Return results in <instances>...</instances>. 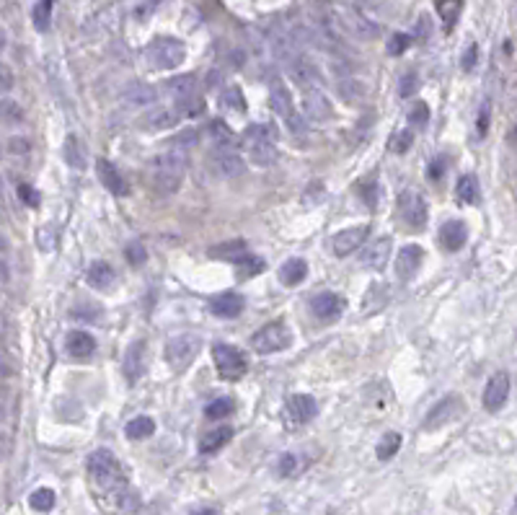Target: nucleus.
Returning a JSON list of instances; mask_svg holds the SVG:
<instances>
[{
    "instance_id": "nucleus-1",
    "label": "nucleus",
    "mask_w": 517,
    "mask_h": 515,
    "mask_svg": "<svg viewBox=\"0 0 517 515\" xmlns=\"http://www.w3.org/2000/svg\"><path fill=\"white\" fill-rule=\"evenodd\" d=\"M187 174V151L168 145L163 153L150 158V182L161 195H173Z\"/></svg>"
},
{
    "instance_id": "nucleus-2",
    "label": "nucleus",
    "mask_w": 517,
    "mask_h": 515,
    "mask_svg": "<svg viewBox=\"0 0 517 515\" xmlns=\"http://www.w3.org/2000/svg\"><path fill=\"white\" fill-rule=\"evenodd\" d=\"M88 474H91V482L96 485V490H101L109 497H124V492H127L124 469L117 461V456L112 451H106V448L93 451L88 456Z\"/></svg>"
},
{
    "instance_id": "nucleus-3",
    "label": "nucleus",
    "mask_w": 517,
    "mask_h": 515,
    "mask_svg": "<svg viewBox=\"0 0 517 515\" xmlns=\"http://www.w3.org/2000/svg\"><path fill=\"white\" fill-rule=\"evenodd\" d=\"M199 349H202V340L197 334H176V337L165 342L163 357L165 363L171 365L173 373H184L197 360Z\"/></svg>"
},
{
    "instance_id": "nucleus-4",
    "label": "nucleus",
    "mask_w": 517,
    "mask_h": 515,
    "mask_svg": "<svg viewBox=\"0 0 517 515\" xmlns=\"http://www.w3.org/2000/svg\"><path fill=\"white\" fill-rule=\"evenodd\" d=\"M145 57H148V62L156 70H173L184 62L187 47H184V42H179V39L173 37H158L148 45Z\"/></svg>"
},
{
    "instance_id": "nucleus-5",
    "label": "nucleus",
    "mask_w": 517,
    "mask_h": 515,
    "mask_svg": "<svg viewBox=\"0 0 517 515\" xmlns=\"http://www.w3.org/2000/svg\"><path fill=\"white\" fill-rule=\"evenodd\" d=\"M290 345H293V332H290L282 321H272V324L262 326V329L251 337V347H254L259 355H274V352L287 349Z\"/></svg>"
},
{
    "instance_id": "nucleus-6",
    "label": "nucleus",
    "mask_w": 517,
    "mask_h": 515,
    "mask_svg": "<svg viewBox=\"0 0 517 515\" xmlns=\"http://www.w3.org/2000/svg\"><path fill=\"white\" fill-rule=\"evenodd\" d=\"M212 360H215V368H218L220 378H225V381H238L240 376L248 371L246 355H243L238 347L225 345V342H218V345L212 347Z\"/></svg>"
},
{
    "instance_id": "nucleus-7",
    "label": "nucleus",
    "mask_w": 517,
    "mask_h": 515,
    "mask_svg": "<svg viewBox=\"0 0 517 515\" xmlns=\"http://www.w3.org/2000/svg\"><path fill=\"white\" fill-rule=\"evenodd\" d=\"M269 106L272 112L277 114V117H282L287 125V129L290 132H295V135H303L306 132V117H300L298 112H295L293 106V99H290V93H287V88L282 83H274L269 91Z\"/></svg>"
},
{
    "instance_id": "nucleus-8",
    "label": "nucleus",
    "mask_w": 517,
    "mask_h": 515,
    "mask_svg": "<svg viewBox=\"0 0 517 515\" xmlns=\"http://www.w3.org/2000/svg\"><path fill=\"white\" fill-rule=\"evenodd\" d=\"M398 215L404 220V226L412 228V231H424L427 228V202H424V197H422L419 192H412V190L401 192V197H398Z\"/></svg>"
},
{
    "instance_id": "nucleus-9",
    "label": "nucleus",
    "mask_w": 517,
    "mask_h": 515,
    "mask_svg": "<svg viewBox=\"0 0 517 515\" xmlns=\"http://www.w3.org/2000/svg\"><path fill=\"white\" fill-rule=\"evenodd\" d=\"M460 415H463V399L458 394L443 396V399L429 410V415L424 417V430H440V427H445L448 422L458 419Z\"/></svg>"
},
{
    "instance_id": "nucleus-10",
    "label": "nucleus",
    "mask_w": 517,
    "mask_h": 515,
    "mask_svg": "<svg viewBox=\"0 0 517 515\" xmlns=\"http://www.w3.org/2000/svg\"><path fill=\"white\" fill-rule=\"evenodd\" d=\"M318 415V404H315L313 396L308 394H293L285 404V424L290 430L295 427H303L306 422H310L313 417Z\"/></svg>"
},
{
    "instance_id": "nucleus-11",
    "label": "nucleus",
    "mask_w": 517,
    "mask_h": 515,
    "mask_svg": "<svg viewBox=\"0 0 517 515\" xmlns=\"http://www.w3.org/2000/svg\"><path fill=\"white\" fill-rule=\"evenodd\" d=\"M422 262H424V249H422L419 243H406V246H401L396 254V262H393L398 280L401 282L414 280L417 272H419Z\"/></svg>"
},
{
    "instance_id": "nucleus-12",
    "label": "nucleus",
    "mask_w": 517,
    "mask_h": 515,
    "mask_svg": "<svg viewBox=\"0 0 517 515\" xmlns=\"http://www.w3.org/2000/svg\"><path fill=\"white\" fill-rule=\"evenodd\" d=\"M287 73L303 88H321L323 83V76L321 70H318V65L310 62L308 57H303V54H295L293 60L287 62Z\"/></svg>"
},
{
    "instance_id": "nucleus-13",
    "label": "nucleus",
    "mask_w": 517,
    "mask_h": 515,
    "mask_svg": "<svg viewBox=\"0 0 517 515\" xmlns=\"http://www.w3.org/2000/svg\"><path fill=\"white\" fill-rule=\"evenodd\" d=\"M161 91H163L165 96H171L173 101H179V104H184V101H194L197 93H199V78H197L194 73L173 76L161 83Z\"/></svg>"
},
{
    "instance_id": "nucleus-14",
    "label": "nucleus",
    "mask_w": 517,
    "mask_h": 515,
    "mask_svg": "<svg viewBox=\"0 0 517 515\" xmlns=\"http://www.w3.org/2000/svg\"><path fill=\"white\" fill-rule=\"evenodd\" d=\"M368 236H370V226L344 228V231H339V233L331 238V251H334L337 257H349L352 251H357L362 243L368 241Z\"/></svg>"
},
{
    "instance_id": "nucleus-15",
    "label": "nucleus",
    "mask_w": 517,
    "mask_h": 515,
    "mask_svg": "<svg viewBox=\"0 0 517 515\" xmlns=\"http://www.w3.org/2000/svg\"><path fill=\"white\" fill-rule=\"evenodd\" d=\"M181 117L179 106H156V109H148L143 114V120L137 122L140 129H148V132H163V129L173 127Z\"/></svg>"
},
{
    "instance_id": "nucleus-16",
    "label": "nucleus",
    "mask_w": 517,
    "mask_h": 515,
    "mask_svg": "<svg viewBox=\"0 0 517 515\" xmlns=\"http://www.w3.org/2000/svg\"><path fill=\"white\" fill-rule=\"evenodd\" d=\"M303 117L310 122H329L334 117V106L321 88H306L303 96Z\"/></svg>"
},
{
    "instance_id": "nucleus-17",
    "label": "nucleus",
    "mask_w": 517,
    "mask_h": 515,
    "mask_svg": "<svg viewBox=\"0 0 517 515\" xmlns=\"http://www.w3.org/2000/svg\"><path fill=\"white\" fill-rule=\"evenodd\" d=\"M310 313H313L318 321H337L342 313H344V298L339 293H331V290H323L310 301Z\"/></svg>"
},
{
    "instance_id": "nucleus-18",
    "label": "nucleus",
    "mask_w": 517,
    "mask_h": 515,
    "mask_svg": "<svg viewBox=\"0 0 517 515\" xmlns=\"http://www.w3.org/2000/svg\"><path fill=\"white\" fill-rule=\"evenodd\" d=\"M243 145H246L248 161L254 166H274L279 158L277 143L274 140H264V137H243Z\"/></svg>"
},
{
    "instance_id": "nucleus-19",
    "label": "nucleus",
    "mask_w": 517,
    "mask_h": 515,
    "mask_svg": "<svg viewBox=\"0 0 517 515\" xmlns=\"http://www.w3.org/2000/svg\"><path fill=\"white\" fill-rule=\"evenodd\" d=\"M507 396H510V376L504 371H499L489 378L487 388H484V407H487L489 412L502 410L504 402H507Z\"/></svg>"
},
{
    "instance_id": "nucleus-20",
    "label": "nucleus",
    "mask_w": 517,
    "mask_h": 515,
    "mask_svg": "<svg viewBox=\"0 0 517 515\" xmlns=\"http://www.w3.org/2000/svg\"><path fill=\"white\" fill-rule=\"evenodd\" d=\"M96 174H98V179H101V184H104L106 190L112 192V195H117V197H124V195L129 192L127 179L117 171V166H114L109 158L96 161Z\"/></svg>"
},
{
    "instance_id": "nucleus-21",
    "label": "nucleus",
    "mask_w": 517,
    "mask_h": 515,
    "mask_svg": "<svg viewBox=\"0 0 517 515\" xmlns=\"http://www.w3.org/2000/svg\"><path fill=\"white\" fill-rule=\"evenodd\" d=\"M390 262V238L388 236H381L370 241V246L362 251V265L368 270H375V272H383Z\"/></svg>"
},
{
    "instance_id": "nucleus-22",
    "label": "nucleus",
    "mask_w": 517,
    "mask_h": 515,
    "mask_svg": "<svg viewBox=\"0 0 517 515\" xmlns=\"http://www.w3.org/2000/svg\"><path fill=\"white\" fill-rule=\"evenodd\" d=\"M122 371H124V378L129 383H137L140 376L145 373V342L135 340L124 352V360H122Z\"/></svg>"
},
{
    "instance_id": "nucleus-23",
    "label": "nucleus",
    "mask_w": 517,
    "mask_h": 515,
    "mask_svg": "<svg viewBox=\"0 0 517 515\" xmlns=\"http://www.w3.org/2000/svg\"><path fill=\"white\" fill-rule=\"evenodd\" d=\"M468 241V228H465L463 220H448L440 228V243H443L445 251H460Z\"/></svg>"
},
{
    "instance_id": "nucleus-24",
    "label": "nucleus",
    "mask_w": 517,
    "mask_h": 515,
    "mask_svg": "<svg viewBox=\"0 0 517 515\" xmlns=\"http://www.w3.org/2000/svg\"><path fill=\"white\" fill-rule=\"evenodd\" d=\"M65 349H68V355H73L75 360H83V357L93 355L96 340L88 332H83V329H73L68 334V340H65Z\"/></svg>"
},
{
    "instance_id": "nucleus-25",
    "label": "nucleus",
    "mask_w": 517,
    "mask_h": 515,
    "mask_svg": "<svg viewBox=\"0 0 517 515\" xmlns=\"http://www.w3.org/2000/svg\"><path fill=\"white\" fill-rule=\"evenodd\" d=\"M88 285L93 290H104V293H109V290L114 288V282H117V272H114V267L109 265V262H93V265L88 267Z\"/></svg>"
},
{
    "instance_id": "nucleus-26",
    "label": "nucleus",
    "mask_w": 517,
    "mask_h": 515,
    "mask_svg": "<svg viewBox=\"0 0 517 515\" xmlns=\"http://www.w3.org/2000/svg\"><path fill=\"white\" fill-rule=\"evenodd\" d=\"M210 311L220 318H236L243 311V298L238 293H220L210 301Z\"/></svg>"
},
{
    "instance_id": "nucleus-27",
    "label": "nucleus",
    "mask_w": 517,
    "mask_h": 515,
    "mask_svg": "<svg viewBox=\"0 0 517 515\" xmlns=\"http://www.w3.org/2000/svg\"><path fill=\"white\" fill-rule=\"evenodd\" d=\"M207 254L215 259H223V262H238V259H243L248 254V243L243 241V238H233V241H223L218 243V246H210L207 249Z\"/></svg>"
},
{
    "instance_id": "nucleus-28",
    "label": "nucleus",
    "mask_w": 517,
    "mask_h": 515,
    "mask_svg": "<svg viewBox=\"0 0 517 515\" xmlns=\"http://www.w3.org/2000/svg\"><path fill=\"white\" fill-rule=\"evenodd\" d=\"M215 168L223 179H233L243 174V161L236 151H215Z\"/></svg>"
},
{
    "instance_id": "nucleus-29",
    "label": "nucleus",
    "mask_w": 517,
    "mask_h": 515,
    "mask_svg": "<svg viewBox=\"0 0 517 515\" xmlns=\"http://www.w3.org/2000/svg\"><path fill=\"white\" fill-rule=\"evenodd\" d=\"M210 140H212V148H215V151H236V145H238V140L233 135V129L220 120H215L210 125Z\"/></svg>"
},
{
    "instance_id": "nucleus-30",
    "label": "nucleus",
    "mask_w": 517,
    "mask_h": 515,
    "mask_svg": "<svg viewBox=\"0 0 517 515\" xmlns=\"http://www.w3.org/2000/svg\"><path fill=\"white\" fill-rule=\"evenodd\" d=\"M342 18H344L347 29L352 31L354 37H360V39L378 37V26H375L373 21H368V18H365L362 13H357V11H347Z\"/></svg>"
},
{
    "instance_id": "nucleus-31",
    "label": "nucleus",
    "mask_w": 517,
    "mask_h": 515,
    "mask_svg": "<svg viewBox=\"0 0 517 515\" xmlns=\"http://www.w3.org/2000/svg\"><path fill=\"white\" fill-rule=\"evenodd\" d=\"M231 438H233V427H228V424L212 427V430L199 440V453H215V451H220Z\"/></svg>"
},
{
    "instance_id": "nucleus-32",
    "label": "nucleus",
    "mask_w": 517,
    "mask_h": 515,
    "mask_svg": "<svg viewBox=\"0 0 517 515\" xmlns=\"http://www.w3.org/2000/svg\"><path fill=\"white\" fill-rule=\"evenodd\" d=\"M306 277H308V265L300 257L287 259L285 265L279 267V280L285 282V285H290V288H293V285H300Z\"/></svg>"
},
{
    "instance_id": "nucleus-33",
    "label": "nucleus",
    "mask_w": 517,
    "mask_h": 515,
    "mask_svg": "<svg viewBox=\"0 0 517 515\" xmlns=\"http://www.w3.org/2000/svg\"><path fill=\"white\" fill-rule=\"evenodd\" d=\"M156 99H158V91L153 86H145V83L129 86L127 91H124V101L129 106H150L156 104Z\"/></svg>"
},
{
    "instance_id": "nucleus-34",
    "label": "nucleus",
    "mask_w": 517,
    "mask_h": 515,
    "mask_svg": "<svg viewBox=\"0 0 517 515\" xmlns=\"http://www.w3.org/2000/svg\"><path fill=\"white\" fill-rule=\"evenodd\" d=\"M455 195H458V199H460V202H465V205L479 202V195H481L479 179H476L473 174L460 176V179H458V184H455Z\"/></svg>"
},
{
    "instance_id": "nucleus-35",
    "label": "nucleus",
    "mask_w": 517,
    "mask_h": 515,
    "mask_svg": "<svg viewBox=\"0 0 517 515\" xmlns=\"http://www.w3.org/2000/svg\"><path fill=\"white\" fill-rule=\"evenodd\" d=\"M124 432H127L129 440H145L156 432V419H153V417L140 415V417H135V419H129L127 427H124Z\"/></svg>"
},
{
    "instance_id": "nucleus-36",
    "label": "nucleus",
    "mask_w": 517,
    "mask_h": 515,
    "mask_svg": "<svg viewBox=\"0 0 517 515\" xmlns=\"http://www.w3.org/2000/svg\"><path fill=\"white\" fill-rule=\"evenodd\" d=\"M337 91H339V96L347 101V104H362V101H365V96H368L365 86H362L360 81H354V78H347V81H342Z\"/></svg>"
},
{
    "instance_id": "nucleus-37",
    "label": "nucleus",
    "mask_w": 517,
    "mask_h": 515,
    "mask_svg": "<svg viewBox=\"0 0 517 515\" xmlns=\"http://www.w3.org/2000/svg\"><path fill=\"white\" fill-rule=\"evenodd\" d=\"M31 21H34V29L37 31L50 29V21H52V0H34Z\"/></svg>"
},
{
    "instance_id": "nucleus-38",
    "label": "nucleus",
    "mask_w": 517,
    "mask_h": 515,
    "mask_svg": "<svg viewBox=\"0 0 517 515\" xmlns=\"http://www.w3.org/2000/svg\"><path fill=\"white\" fill-rule=\"evenodd\" d=\"M460 8H463V0H437V13L443 18L445 31L453 29V23H455L458 16H460Z\"/></svg>"
},
{
    "instance_id": "nucleus-39",
    "label": "nucleus",
    "mask_w": 517,
    "mask_h": 515,
    "mask_svg": "<svg viewBox=\"0 0 517 515\" xmlns=\"http://www.w3.org/2000/svg\"><path fill=\"white\" fill-rule=\"evenodd\" d=\"M398 448H401V435L398 432H385L381 443H378V448H375V453H378L381 461H390L398 453Z\"/></svg>"
},
{
    "instance_id": "nucleus-40",
    "label": "nucleus",
    "mask_w": 517,
    "mask_h": 515,
    "mask_svg": "<svg viewBox=\"0 0 517 515\" xmlns=\"http://www.w3.org/2000/svg\"><path fill=\"white\" fill-rule=\"evenodd\" d=\"M264 272V259L262 257H251L246 254L243 259L236 262V274H238V280H248V277H254V274Z\"/></svg>"
},
{
    "instance_id": "nucleus-41",
    "label": "nucleus",
    "mask_w": 517,
    "mask_h": 515,
    "mask_svg": "<svg viewBox=\"0 0 517 515\" xmlns=\"http://www.w3.org/2000/svg\"><path fill=\"white\" fill-rule=\"evenodd\" d=\"M62 153H65V161H68V163L73 168H83V166H86V153H83L81 143H78V137H75V135H68Z\"/></svg>"
},
{
    "instance_id": "nucleus-42",
    "label": "nucleus",
    "mask_w": 517,
    "mask_h": 515,
    "mask_svg": "<svg viewBox=\"0 0 517 515\" xmlns=\"http://www.w3.org/2000/svg\"><path fill=\"white\" fill-rule=\"evenodd\" d=\"M29 505L34 510H39V513H50V510L54 508V492L50 490V487H39V490L31 492Z\"/></svg>"
},
{
    "instance_id": "nucleus-43",
    "label": "nucleus",
    "mask_w": 517,
    "mask_h": 515,
    "mask_svg": "<svg viewBox=\"0 0 517 515\" xmlns=\"http://www.w3.org/2000/svg\"><path fill=\"white\" fill-rule=\"evenodd\" d=\"M231 412H233V399H228V396H220V399H215V402L207 404L204 417H207V419H223V417H228Z\"/></svg>"
},
{
    "instance_id": "nucleus-44",
    "label": "nucleus",
    "mask_w": 517,
    "mask_h": 515,
    "mask_svg": "<svg viewBox=\"0 0 517 515\" xmlns=\"http://www.w3.org/2000/svg\"><path fill=\"white\" fill-rule=\"evenodd\" d=\"M417 91H419V76H417L414 70H409V73H404L401 81H398V96H401V99H412Z\"/></svg>"
},
{
    "instance_id": "nucleus-45",
    "label": "nucleus",
    "mask_w": 517,
    "mask_h": 515,
    "mask_svg": "<svg viewBox=\"0 0 517 515\" xmlns=\"http://www.w3.org/2000/svg\"><path fill=\"white\" fill-rule=\"evenodd\" d=\"M243 137H264V140H274V143H277L279 132L272 122H262V125H251V127H246Z\"/></svg>"
},
{
    "instance_id": "nucleus-46",
    "label": "nucleus",
    "mask_w": 517,
    "mask_h": 515,
    "mask_svg": "<svg viewBox=\"0 0 517 515\" xmlns=\"http://www.w3.org/2000/svg\"><path fill=\"white\" fill-rule=\"evenodd\" d=\"M220 104H223V109H236V112H243L246 109V104H243V96H240V88L238 86H231V88H225L223 99H220Z\"/></svg>"
},
{
    "instance_id": "nucleus-47",
    "label": "nucleus",
    "mask_w": 517,
    "mask_h": 515,
    "mask_svg": "<svg viewBox=\"0 0 517 515\" xmlns=\"http://www.w3.org/2000/svg\"><path fill=\"white\" fill-rule=\"evenodd\" d=\"M360 192H362V199H365V205L370 210L378 207V182H375V176H368L365 182H360Z\"/></svg>"
},
{
    "instance_id": "nucleus-48",
    "label": "nucleus",
    "mask_w": 517,
    "mask_h": 515,
    "mask_svg": "<svg viewBox=\"0 0 517 515\" xmlns=\"http://www.w3.org/2000/svg\"><path fill=\"white\" fill-rule=\"evenodd\" d=\"M427 120H429V106L424 101H417L412 106V112H409V122H412L414 127H424Z\"/></svg>"
},
{
    "instance_id": "nucleus-49",
    "label": "nucleus",
    "mask_w": 517,
    "mask_h": 515,
    "mask_svg": "<svg viewBox=\"0 0 517 515\" xmlns=\"http://www.w3.org/2000/svg\"><path fill=\"white\" fill-rule=\"evenodd\" d=\"M298 471V456L295 453H282L277 461V474L279 477H293Z\"/></svg>"
},
{
    "instance_id": "nucleus-50",
    "label": "nucleus",
    "mask_w": 517,
    "mask_h": 515,
    "mask_svg": "<svg viewBox=\"0 0 517 515\" xmlns=\"http://www.w3.org/2000/svg\"><path fill=\"white\" fill-rule=\"evenodd\" d=\"M37 238H39V249L42 251H52L54 249V241H57V231H54L52 226H47V228H39V233H37Z\"/></svg>"
},
{
    "instance_id": "nucleus-51",
    "label": "nucleus",
    "mask_w": 517,
    "mask_h": 515,
    "mask_svg": "<svg viewBox=\"0 0 517 515\" xmlns=\"http://www.w3.org/2000/svg\"><path fill=\"white\" fill-rule=\"evenodd\" d=\"M124 254H127L129 265L132 267H140L145 262V246L140 241H129L127 249H124Z\"/></svg>"
},
{
    "instance_id": "nucleus-52",
    "label": "nucleus",
    "mask_w": 517,
    "mask_h": 515,
    "mask_svg": "<svg viewBox=\"0 0 517 515\" xmlns=\"http://www.w3.org/2000/svg\"><path fill=\"white\" fill-rule=\"evenodd\" d=\"M412 143H414L412 132H409V129H401V132H398V135L390 140V151H393V153H406Z\"/></svg>"
},
{
    "instance_id": "nucleus-53",
    "label": "nucleus",
    "mask_w": 517,
    "mask_h": 515,
    "mask_svg": "<svg viewBox=\"0 0 517 515\" xmlns=\"http://www.w3.org/2000/svg\"><path fill=\"white\" fill-rule=\"evenodd\" d=\"M73 316L75 318H86V321H98L101 311H98L93 303H83V306H78V308H73Z\"/></svg>"
},
{
    "instance_id": "nucleus-54",
    "label": "nucleus",
    "mask_w": 517,
    "mask_h": 515,
    "mask_svg": "<svg viewBox=\"0 0 517 515\" xmlns=\"http://www.w3.org/2000/svg\"><path fill=\"white\" fill-rule=\"evenodd\" d=\"M409 42H412V39L406 37V34L396 31V34L390 37V42H388V52H390V54H404V50H406V47H409Z\"/></svg>"
},
{
    "instance_id": "nucleus-55",
    "label": "nucleus",
    "mask_w": 517,
    "mask_h": 515,
    "mask_svg": "<svg viewBox=\"0 0 517 515\" xmlns=\"http://www.w3.org/2000/svg\"><path fill=\"white\" fill-rule=\"evenodd\" d=\"M194 143H197V129H187V132H179V135H176L171 140L173 148H184V151H187V148H192Z\"/></svg>"
},
{
    "instance_id": "nucleus-56",
    "label": "nucleus",
    "mask_w": 517,
    "mask_h": 515,
    "mask_svg": "<svg viewBox=\"0 0 517 515\" xmlns=\"http://www.w3.org/2000/svg\"><path fill=\"white\" fill-rule=\"evenodd\" d=\"M18 197H21L29 207H37L39 199H42V195H39L34 187H29V184H21V187H18Z\"/></svg>"
},
{
    "instance_id": "nucleus-57",
    "label": "nucleus",
    "mask_w": 517,
    "mask_h": 515,
    "mask_svg": "<svg viewBox=\"0 0 517 515\" xmlns=\"http://www.w3.org/2000/svg\"><path fill=\"white\" fill-rule=\"evenodd\" d=\"M476 60H479V47L468 45V50H465V54H463V70H465V73H468V70H473Z\"/></svg>"
},
{
    "instance_id": "nucleus-58",
    "label": "nucleus",
    "mask_w": 517,
    "mask_h": 515,
    "mask_svg": "<svg viewBox=\"0 0 517 515\" xmlns=\"http://www.w3.org/2000/svg\"><path fill=\"white\" fill-rule=\"evenodd\" d=\"M487 125H489V101H484L481 106V114H479V135L487 132Z\"/></svg>"
},
{
    "instance_id": "nucleus-59",
    "label": "nucleus",
    "mask_w": 517,
    "mask_h": 515,
    "mask_svg": "<svg viewBox=\"0 0 517 515\" xmlns=\"http://www.w3.org/2000/svg\"><path fill=\"white\" fill-rule=\"evenodd\" d=\"M443 171H445V158L440 156V158H437V163H432V166H429V176H432V182H437V179L443 176Z\"/></svg>"
},
{
    "instance_id": "nucleus-60",
    "label": "nucleus",
    "mask_w": 517,
    "mask_h": 515,
    "mask_svg": "<svg viewBox=\"0 0 517 515\" xmlns=\"http://www.w3.org/2000/svg\"><path fill=\"white\" fill-rule=\"evenodd\" d=\"M192 515H220V510H215V508H199V510H194Z\"/></svg>"
},
{
    "instance_id": "nucleus-61",
    "label": "nucleus",
    "mask_w": 517,
    "mask_h": 515,
    "mask_svg": "<svg viewBox=\"0 0 517 515\" xmlns=\"http://www.w3.org/2000/svg\"><path fill=\"white\" fill-rule=\"evenodd\" d=\"M512 137H515V140H517V125H515V129H512Z\"/></svg>"
}]
</instances>
